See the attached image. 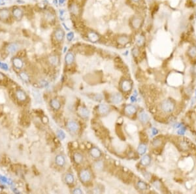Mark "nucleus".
<instances>
[{"label": "nucleus", "mask_w": 196, "mask_h": 194, "mask_svg": "<svg viewBox=\"0 0 196 194\" xmlns=\"http://www.w3.org/2000/svg\"><path fill=\"white\" fill-rule=\"evenodd\" d=\"M175 107V103L169 99L163 100L161 103V109L163 111L166 113H170L172 111H173Z\"/></svg>", "instance_id": "1"}, {"label": "nucleus", "mask_w": 196, "mask_h": 194, "mask_svg": "<svg viewBox=\"0 0 196 194\" xmlns=\"http://www.w3.org/2000/svg\"><path fill=\"white\" fill-rule=\"evenodd\" d=\"M79 179L83 183L89 182L91 179V173L88 169H84L79 173Z\"/></svg>", "instance_id": "2"}, {"label": "nucleus", "mask_w": 196, "mask_h": 194, "mask_svg": "<svg viewBox=\"0 0 196 194\" xmlns=\"http://www.w3.org/2000/svg\"><path fill=\"white\" fill-rule=\"evenodd\" d=\"M132 83L129 80L124 79L122 81L120 84V88L124 92H128L132 89Z\"/></svg>", "instance_id": "3"}, {"label": "nucleus", "mask_w": 196, "mask_h": 194, "mask_svg": "<svg viewBox=\"0 0 196 194\" xmlns=\"http://www.w3.org/2000/svg\"><path fill=\"white\" fill-rule=\"evenodd\" d=\"M87 37L90 41L92 42H97L100 39L99 35L94 31H90L88 32Z\"/></svg>", "instance_id": "4"}, {"label": "nucleus", "mask_w": 196, "mask_h": 194, "mask_svg": "<svg viewBox=\"0 0 196 194\" xmlns=\"http://www.w3.org/2000/svg\"><path fill=\"white\" fill-rule=\"evenodd\" d=\"M67 129L72 133H76L79 129V125L78 123L74 120L69 121L67 124Z\"/></svg>", "instance_id": "5"}, {"label": "nucleus", "mask_w": 196, "mask_h": 194, "mask_svg": "<svg viewBox=\"0 0 196 194\" xmlns=\"http://www.w3.org/2000/svg\"><path fill=\"white\" fill-rule=\"evenodd\" d=\"M98 112L101 115L105 116L109 114L110 112V107L105 104H100L98 107Z\"/></svg>", "instance_id": "6"}, {"label": "nucleus", "mask_w": 196, "mask_h": 194, "mask_svg": "<svg viewBox=\"0 0 196 194\" xmlns=\"http://www.w3.org/2000/svg\"><path fill=\"white\" fill-rule=\"evenodd\" d=\"M54 37H55V39L58 42H62L64 39L65 37L64 31L61 28H58L54 32Z\"/></svg>", "instance_id": "7"}, {"label": "nucleus", "mask_w": 196, "mask_h": 194, "mask_svg": "<svg viewBox=\"0 0 196 194\" xmlns=\"http://www.w3.org/2000/svg\"><path fill=\"white\" fill-rule=\"evenodd\" d=\"M90 154L93 158L99 159L102 156V152L98 148L92 147L90 150Z\"/></svg>", "instance_id": "8"}, {"label": "nucleus", "mask_w": 196, "mask_h": 194, "mask_svg": "<svg viewBox=\"0 0 196 194\" xmlns=\"http://www.w3.org/2000/svg\"><path fill=\"white\" fill-rule=\"evenodd\" d=\"M136 112H137V109L133 105H127L124 108V113L127 116H132Z\"/></svg>", "instance_id": "9"}, {"label": "nucleus", "mask_w": 196, "mask_h": 194, "mask_svg": "<svg viewBox=\"0 0 196 194\" xmlns=\"http://www.w3.org/2000/svg\"><path fill=\"white\" fill-rule=\"evenodd\" d=\"M16 97L17 98L19 101L23 102L27 99V95L25 93V91H24L22 90H17L15 93Z\"/></svg>", "instance_id": "10"}, {"label": "nucleus", "mask_w": 196, "mask_h": 194, "mask_svg": "<svg viewBox=\"0 0 196 194\" xmlns=\"http://www.w3.org/2000/svg\"><path fill=\"white\" fill-rule=\"evenodd\" d=\"M111 101L112 103L114 104H119L123 101V97L120 94L116 93L112 94L111 96Z\"/></svg>", "instance_id": "11"}, {"label": "nucleus", "mask_w": 196, "mask_h": 194, "mask_svg": "<svg viewBox=\"0 0 196 194\" xmlns=\"http://www.w3.org/2000/svg\"><path fill=\"white\" fill-rule=\"evenodd\" d=\"M75 56L72 52H69L66 54L65 56V62L67 65H71L75 62Z\"/></svg>", "instance_id": "12"}, {"label": "nucleus", "mask_w": 196, "mask_h": 194, "mask_svg": "<svg viewBox=\"0 0 196 194\" xmlns=\"http://www.w3.org/2000/svg\"><path fill=\"white\" fill-rule=\"evenodd\" d=\"M73 158L74 161L77 164H80L83 162L84 161V156L81 153L78 152H75L73 156Z\"/></svg>", "instance_id": "13"}, {"label": "nucleus", "mask_w": 196, "mask_h": 194, "mask_svg": "<svg viewBox=\"0 0 196 194\" xmlns=\"http://www.w3.org/2000/svg\"><path fill=\"white\" fill-rule=\"evenodd\" d=\"M55 163L59 167H63L65 164V159L64 156L61 154L57 155L55 158Z\"/></svg>", "instance_id": "14"}, {"label": "nucleus", "mask_w": 196, "mask_h": 194, "mask_svg": "<svg viewBox=\"0 0 196 194\" xmlns=\"http://www.w3.org/2000/svg\"><path fill=\"white\" fill-rule=\"evenodd\" d=\"M50 107L55 111H58L59 109H60L61 108V103L60 101L58 100V99H52L50 102Z\"/></svg>", "instance_id": "15"}, {"label": "nucleus", "mask_w": 196, "mask_h": 194, "mask_svg": "<svg viewBox=\"0 0 196 194\" xmlns=\"http://www.w3.org/2000/svg\"><path fill=\"white\" fill-rule=\"evenodd\" d=\"M141 23H142V20L141 18L137 16L133 17L132 20V25L133 28L135 29H138L141 26Z\"/></svg>", "instance_id": "16"}, {"label": "nucleus", "mask_w": 196, "mask_h": 194, "mask_svg": "<svg viewBox=\"0 0 196 194\" xmlns=\"http://www.w3.org/2000/svg\"><path fill=\"white\" fill-rule=\"evenodd\" d=\"M78 114L82 118H88L90 116V111L86 107H81L78 110Z\"/></svg>", "instance_id": "17"}, {"label": "nucleus", "mask_w": 196, "mask_h": 194, "mask_svg": "<svg viewBox=\"0 0 196 194\" xmlns=\"http://www.w3.org/2000/svg\"><path fill=\"white\" fill-rule=\"evenodd\" d=\"M139 120L143 124H147V122H148L150 119L148 114L146 113L145 112H141L139 115Z\"/></svg>", "instance_id": "18"}, {"label": "nucleus", "mask_w": 196, "mask_h": 194, "mask_svg": "<svg viewBox=\"0 0 196 194\" xmlns=\"http://www.w3.org/2000/svg\"><path fill=\"white\" fill-rule=\"evenodd\" d=\"M150 161H151V158L148 155H145L143 156V158H141L140 161V165H142L143 166H148V165H150Z\"/></svg>", "instance_id": "19"}, {"label": "nucleus", "mask_w": 196, "mask_h": 194, "mask_svg": "<svg viewBox=\"0 0 196 194\" xmlns=\"http://www.w3.org/2000/svg\"><path fill=\"white\" fill-rule=\"evenodd\" d=\"M13 63V65L16 69H21V68H22L23 65H24V63L20 58H14Z\"/></svg>", "instance_id": "20"}, {"label": "nucleus", "mask_w": 196, "mask_h": 194, "mask_svg": "<svg viewBox=\"0 0 196 194\" xmlns=\"http://www.w3.org/2000/svg\"><path fill=\"white\" fill-rule=\"evenodd\" d=\"M94 167L97 171H101L104 168V163L101 160L96 161L94 163Z\"/></svg>", "instance_id": "21"}, {"label": "nucleus", "mask_w": 196, "mask_h": 194, "mask_svg": "<svg viewBox=\"0 0 196 194\" xmlns=\"http://www.w3.org/2000/svg\"><path fill=\"white\" fill-rule=\"evenodd\" d=\"M65 182L67 184H73L75 182V177L71 173H67L65 176Z\"/></svg>", "instance_id": "22"}, {"label": "nucleus", "mask_w": 196, "mask_h": 194, "mask_svg": "<svg viewBox=\"0 0 196 194\" xmlns=\"http://www.w3.org/2000/svg\"><path fill=\"white\" fill-rule=\"evenodd\" d=\"M49 62L50 63V64L54 66H56L59 64L60 60H59V58L58 56L56 55H52L49 58Z\"/></svg>", "instance_id": "23"}, {"label": "nucleus", "mask_w": 196, "mask_h": 194, "mask_svg": "<svg viewBox=\"0 0 196 194\" xmlns=\"http://www.w3.org/2000/svg\"><path fill=\"white\" fill-rule=\"evenodd\" d=\"M118 42L121 45H125L129 42V37L127 36H120L117 40Z\"/></svg>", "instance_id": "24"}, {"label": "nucleus", "mask_w": 196, "mask_h": 194, "mask_svg": "<svg viewBox=\"0 0 196 194\" xmlns=\"http://www.w3.org/2000/svg\"><path fill=\"white\" fill-rule=\"evenodd\" d=\"M18 45L16 43H11L7 47V50L11 52V53H14L18 50Z\"/></svg>", "instance_id": "25"}, {"label": "nucleus", "mask_w": 196, "mask_h": 194, "mask_svg": "<svg viewBox=\"0 0 196 194\" xmlns=\"http://www.w3.org/2000/svg\"><path fill=\"white\" fill-rule=\"evenodd\" d=\"M10 15L9 11L7 9H2L0 10V18L1 20H5L7 19Z\"/></svg>", "instance_id": "26"}, {"label": "nucleus", "mask_w": 196, "mask_h": 194, "mask_svg": "<svg viewBox=\"0 0 196 194\" xmlns=\"http://www.w3.org/2000/svg\"><path fill=\"white\" fill-rule=\"evenodd\" d=\"M147 149V145L143 143H140V145H139L138 148H137V152L140 155H143L146 152Z\"/></svg>", "instance_id": "27"}, {"label": "nucleus", "mask_w": 196, "mask_h": 194, "mask_svg": "<svg viewBox=\"0 0 196 194\" xmlns=\"http://www.w3.org/2000/svg\"><path fill=\"white\" fill-rule=\"evenodd\" d=\"M19 76L21 79L26 83H28L29 81V76L28 74L24 71H22L19 73Z\"/></svg>", "instance_id": "28"}, {"label": "nucleus", "mask_w": 196, "mask_h": 194, "mask_svg": "<svg viewBox=\"0 0 196 194\" xmlns=\"http://www.w3.org/2000/svg\"><path fill=\"white\" fill-rule=\"evenodd\" d=\"M13 14L15 18H16L17 19H20L22 16L23 12L21 9L17 8V9H15L14 10Z\"/></svg>", "instance_id": "29"}, {"label": "nucleus", "mask_w": 196, "mask_h": 194, "mask_svg": "<svg viewBox=\"0 0 196 194\" xmlns=\"http://www.w3.org/2000/svg\"><path fill=\"white\" fill-rule=\"evenodd\" d=\"M137 187L140 190H145L147 189V184L142 180H139L137 183Z\"/></svg>", "instance_id": "30"}, {"label": "nucleus", "mask_w": 196, "mask_h": 194, "mask_svg": "<svg viewBox=\"0 0 196 194\" xmlns=\"http://www.w3.org/2000/svg\"><path fill=\"white\" fill-rule=\"evenodd\" d=\"M71 10L72 13L73 14H75V15H77V14L78 13V12H79V9H78V6H77L76 4L71 5Z\"/></svg>", "instance_id": "31"}, {"label": "nucleus", "mask_w": 196, "mask_h": 194, "mask_svg": "<svg viewBox=\"0 0 196 194\" xmlns=\"http://www.w3.org/2000/svg\"><path fill=\"white\" fill-rule=\"evenodd\" d=\"M136 42H137V45H138L139 47L142 46L144 44V42H145V38H144V37L141 35L139 36L138 38L137 39Z\"/></svg>", "instance_id": "32"}, {"label": "nucleus", "mask_w": 196, "mask_h": 194, "mask_svg": "<svg viewBox=\"0 0 196 194\" xmlns=\"http://www.w3.org/2000/svg\"><path fill=\"white\" fill-rule=\"evenodd\" d=\"M188 54L191 57H196V48L195 47H192L188 50Z\"/></svg>", "instance_id": "33"}, {"label": "nucleus", "mask_w": 196, "mask_h": 194, "mask_svg": "<svg viewBox=\"0 0 196 194\" xmlns=\"http://www.w3.org/2000/svg\"><path fill=\"white\" fill-rule=\"evenodd\" d=\"M33 94H34V97H35V99L36 101H40L41 95H40V93H39V91H38L37 90L34 89V90H33Z\"/></svg>", "instance_id": "34"}, {"label": "nucleus", "mask_w": 196, "mask_h": 194, "mask_svg": "<svg viewBox=\"0 0 196 194\" xmlns=\"http://www.w3.org/2000/svg\"><path fill=\"white\" fill-rule=\"evenodd\" d=\"M54 18V15L51 13L47 12V13L45 14V19H47V20H48V21H49V22L52 21Z\"/></svg>", "instance_id": "35"}, {"label": "nucleus", "mask_w": 196, "mask_h": 194, "mask_svg": "<svg viewBox=\"0 0 196 194\" xmlns=\"http://www.w3.org/2000/svg\"><path fill=\"white\" fill-rule=\"evenodd\" d=\"M74 37H75V34H74L73 31H70L67 34V39L69 42H71V41H73V39H74Z\"/></svg>", "instance_id": "36"}, {"label": "nucleus", "mask_w": 196, "mask_h": 194, "mask_svg": "<svg viewBox=\"0 0 196 194\" xmlns=\"http://www.w3.org/2000/svg\"><path fill=\"white\" fill-rule=\"evenodd\" d=\"M57 134H58V137L61 140H63L65 137V134L62 130H58Z\"/></svg>", "instance_id": "37"}, {"label": "nucleus", "mask_w": 196, "mask_h": 194, "mask_svg": "<svg viewBox=\"0 0 196 194\" xmlns=\"http://www.w3.org/2000/svg\"><path fill=\"white\" fill-rule=\"evenodd\" d=\"M152 145H154V146H159L161 145V140L160 139H156L152 142Z\"/></svg>", "instance_id": "38"}, {"label": "nucleus", "mask_w": 196, "mask_h": 194, "mask_svg": "<svg viewBox=\"0 0 196 194\" xmlns=\"http://www.w3.org/2000/svg\"><path fill=\"white\" fill-rule=\"evenodd\" d=\"M181 148H182V149L184 150H186L188 149V146L187 145V143L185 142V141L181 142Z\"/></svg>", "instance_id": "39"}, {"label": "nucleus", "mask_w": 196, "mask_h": 194, "mask_svg": "<svg viewBox=\"0 0 196 194\" xmlns=\"http://www.w3.org/2000/svg\"><path fill=\"white\" fill-rule=\"evenodd\" d=\"M177 133H178V135H184L185 133H186V129H185V127H181L180 129H178V131L177 132Z\"/></svg>", "instance_id": "40"}, {"label": "nucleus", "mask_w": 196, "mask_h": 194, "mask_svg": "<svg viewBox=\"0 0 196 194\" xmlns=\"http://www.w3.org/2000/svg\"><path fill=\"white\" fill-rule=\"evenodd\" d=\"M0 180L1 181V182L3 183H7V182H9V180H8L6 177H5V176H0Z\"/></svg>", "instance_id": "41"}, {"label": "nucleus", "mask_w": 196, "mask_h": 194, "mask_svg": "<svg viewBox=\"0 0 196 194\" xmlns=\"http://www.w3.org/2000/svg\"><path fill=\"white\" fill-rule=\"evenodd\" d=\"M73 194H83V191L81 190L80 188H75V190L73 191Z\"/></svg>", "instance_id": "42"}, {"label": "nucleus", "mask_w": 196, "mask_h": 194, "mask_svg": "<svg viewBox=\"0 0 196 194\" xmlns=\"http://www.w3.org/2000/svg\"><path fill=\"white\" fill-rule=\"evenodd\" d=\"M0 67H1L2 69H5V70H7V69H8V66H7V65L5 64V63H0Z\"/></svg>", "instance_id": "43"}, {"label": "nucleus", "mask_w": 196, "mask_h": 194, "mask_svg": "<svg viewBox=\"0 0 196 194\" xmlns=\"http://www.w3.org/2000/svg\"><path fill=\"white\" fill-rule=\"evenodd\" d=\"M133 54L134 56H137L139 54V50L137 48H135L133 50Z\"/></svg>", "instance_id": "44"}, {"label": "nucleus", "mask_w": 196, "mask_h": 194, "mask_svg": "<svg viewBox=\"0 0 196 194\" xmlns=\"http://www.w3.org/2000/svg\"><path fill=\"white\" fill-rule=\"evenodd\" d=\"M154 186L156 187V188H158V189H160V183L159 182H154Z\"/></svg>", "instance_id": "45"}, {"label": "nucleus", "mask_w": 196, "mask_h": 194, "mask_svg": "<svg viewBox=\"0 0 196 194\" xmlns=\"http://www.w3.org/2000/svg\"><path fill=\"white\" fill-rule=\"evenodd\" d=\"M5 79V75L0 72V81H3Z\"/></svg>", "instance_id": "46"}, {"label": "nucleus", "mask_w": 196, "mask_h": 194, "mask_svg": "<svg viewBox=\"0 0 196 194\" xmlns=\"http://www.w3.org/2000/svg\"><path fill=\"white\" fill-rule=\"evenodd\" d=\"M152 132V134H153V135H156V134H157V133H158V130H157L156 128H153Z\"/></svg>", "instance_id": "47"}, {"label": "nucleus", "mask_w": 196, "mask_h": 194, "mask_svg": "<svg viewBox=\"0 0 196 194\" xmlns=\"http://www.w3.org/2000/svg\"><path fill=\"white\" fill-rule=\"evenodd\" d=\"M65 0H59V3H60V4L61 5L65 3Z\"/></svg>", "instance_id": "48"}, {"label": "nucleus", "mask_w": 196, "mask_h": 194, "mask_svg": "<svg viewBox=\"0 0 196 194\" xmlns=\"http://www.w3.org/2000/svg\"><path fill=\"white\" fill-rule=\"evenodd\" d=\"M192 1L194 5H196V0H192Z\"/></svg>", "instance_id": "49"}, {"label": "nucleus", "mask_w": 196, "mask_h": 194, "mask_svg": "<svg viewBox=\"0 0 196 194\" xmlns=\"http://www.w3.org/2000/svg\"><path fill=\"white\" fill-rule=\"evenodd\" d=\"M132 1H133V2H135V3H137V2H139V1H140V0H132Z\"/></svg>", "instance_id": "50"}]
</instances>
